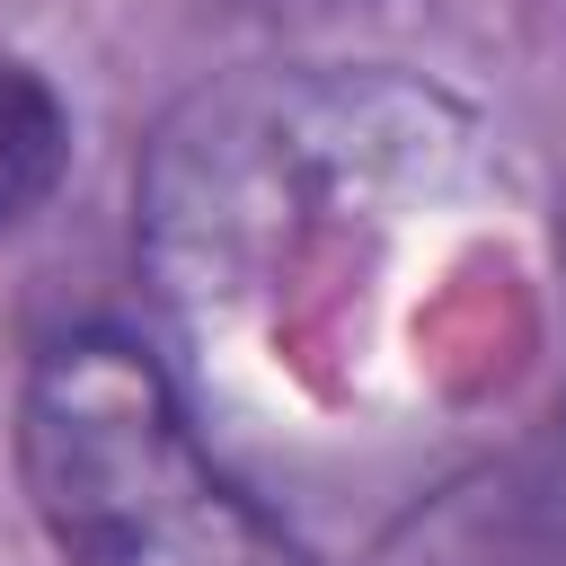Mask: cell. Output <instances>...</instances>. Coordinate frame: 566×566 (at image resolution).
<instances>
[{"label":"cell","mask_w":566,"mask_h":566,"mask_svg":"<svg viewBox=\"0 0 566 566\" xmlns=\"http://www.w3.org/2000/svg\"><path fill=\"white\" fill-rule=\"evenodd\" d=\"M18 478L62 566H318L195 433L168 363L71 327L27 363Z\"/></svg>","instance_id":"obj_1"},{"label":"cell","mask_w":566,"mask_h":566,"mask_svg":"<svg viewBox=\"0 0 566 566\" xmlns=\"http://www.w3.org/2000/svg\"><path fill=\"white\" fill-rule=\"evenodd\" d=\"M62 168H71V106L53 97L44 71L0 62V239L53 203Z\"/></svg>","instance_id":"obj_2"}]
</instances>
